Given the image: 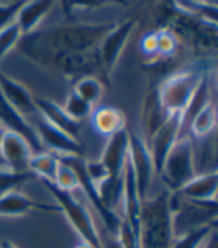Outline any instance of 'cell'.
I'll use <instances>...</instances> for the list:
<instances>
[{
  "mask_svg": "<svg viewBox=\"0 0 218 248\" xmlns=\"http://www.w3.org/2000/svg\"><path fill=\"white\" fill-rule=\"evenodd\" d=\"M23 38V33L18 27L15 21L8 24L0 30V63L8 56V52H11L18 44H20Z\"/></svg>",
  "mask_w": 218,
  "mask_h": 248,
  "instance_id": "83f0119b",
  "label": "cell"
},
{
  "mask_svg": "<svg viewBox=\"0 0 218 248\" xmlns=\"http://www.w3.org/2000/svg\"><path fill=\"white\" fill-rule=\"evenodd\" d=\"M215 126H217V109H215V103H211L203 111H201L196 115V118L188 126L187 132L193 138H202L215 132Z\"/></svg>",
  "mask_w": 218,
  "mask_h": 248,
  "instance_id": "d4e9b609",
  "label": "cell"
},
{
  "mask_svg": "<svg viewBox=\"0 0 218 248\" xmlns=\"http://www.w3.org/2000/svg\"><path fill=\"white\" fill-rule=\"evenodd\" d=\"M191 138L193 166L196 175L217 173V140L215 132L202 138Z\"/></svg>",
  "mask_w": 218,
  "mask_h": 248,
  "instance_id": "e0dca14e",
  "label": "cell"
},
{
  "mask_svg": "<svg viewBox=\"0 0 218 248\" xmlns=\"http://www.w3.org/2000/svg\"><path fill=\"white\" fill-rule=\"evenodd\" d=\"M33 178H36V176L31 172H29V173H14V172L8 170L6 168H0V198H2L3 194L15 190L20 184L30 181Z\"/></svg>",
  "mask_w": 218,
  "mask_h": 248,
  "instance_id": "f1b7e54d",
  "label": "cell"
},
{
  "mask_svg": "<svg viewBox=\"0 0 218 248\" xmlns=\"http://www.w3.org/2000/svg\"><path fill=\"white\" fill-rule=\"evenodd\" d=\"M85 172L96 186L108 178V170L100 160H85Z\"/></svg>",
  "mask_w": 218,
  "mask_h": 248,
  "instance_id": "d6a6232c",
  "label": "cell"
},
{
  "mask_svg": "<svg viewBox=\"0 0 218 248\" xmlns=\"http://www.w3.org/2000/svg\"><path fill=\"white\" fill-rule=\"evenodd\" d=\"M75 248H94V247H92V245H88V244H85V242H82V241H81Z\"/></svg>",
  "mask_w": 218,
  "mask_h": 248,
  "instance_id": "d590c367",
  "label": "cell"
},
{
  "mask_svg": "<svg viewBox=\"0 0 218 248\" xmlns=\"http://www.w3.org/2000/svg\"><path fill=\"white\" fill-rule=\"evenodd\" d=\"M218 191V172L196 175L178 193L183 198L193 202H211L217 201Z\"/></svg>",
  "mask_w": 218,
  "mask_h": 248,
  "instance_id": "d6986e66",
  "label": "cell"
},
{
  "mask_svg": "<svg viewBox=\"0 0 218 248\" xmlns=\"http://www.w3.org/2000/svg\"><path fill=\"white\" fill-rule=\"evenodd\" d=\"M115 24L117 23H74L36 30L23 36L16 46L29 59L42 64L45 60L56 56L85 54L96 51L105 34Z\"/></svg>",
  "mask_w": 218,
  "mask_h": 248,
  "instance_id": "6da1fadb",
  "label": "cell"
},
{
  "mask_svg": "<svg viewBox=\"0 0 218 248\" xmlns=\"http://www.w3.org/2000/svg\"><path fill=\"white\" fill-rule=\"evenodd\" d=\"M160 178L166 186V190L173 193L179 191L191 178H194L193 166V145L190 135H183L169 151L163 163Z\"/></svg>",
  "mask_w": 218,
  "mask_h": 248,
  "instance_id": "277c9868",
  "label": "cell"
},
{
  "mask_svg": "<svg viewBox=\"0 0 218 248\" xmlns=\"http://www.w3.org/2000/svg\"><path fill=\"white\" fill-rule=\"evenodd\" d=\"M0 126H2L6 132L21 136L29 144V147L31 148L33 154L45 153L41 140H39V136L33 129V126L27 121L26 117H23L16 109L12 108V106L5 100L2 93H0Z\"/></svg>",
  "mask_w": 218,
  "mask_h": 248,
  "instance_id": "30bf717a",
  "label": "cell"
},
{
  "mask_svg": "<svg viewBox=\"0 0 218 248\" xmlns=\"http://www.w3.org/2000/svg\"><path fill=\"white\" fill-rule=\"evenodd\" d=\"M0 168H5V163H3V160H2V157H0Z\"/></svg>",
  "mask_w": 218,
  "mask_h": 248,
  "instance_id": "74e56055",
  "label": "cell"
},
{
  "mask_svg": "<svg viewBox=\"0 0 218 248\" xmlns=\"http://www.w3.org/2000/svg\"><path fill=\"white\" fill-rule=\"evenodd\" d=\"M184 135L183 132V114L181 112H172L166 123L151 136V139L147 142L156 175H160L163 163L172 147L176 144V140Z\"/></svg>",
  "mask_w": 218,
  "mask_h": 248,
  "instance_id": "ba28073f",
  "label": "cell"
},
{
  "mask_svg": "<svg viewBox=\"0 0 218 248\" xmlns=\"http://www.w3.org/2000/svg\"><path fill=\"white\" fill-rule=\"evenodd\" d=\"M90 123H92L93 130L103 138H109L125 129L124 112L114 106H100L97 109H93L90 115Z\"/></svg>",
  "mask_w": 218,
  "mask_h": 248,
  "instance_id": "ffe728a7",
  "label": "cell"
},
{
  "mask_svg": "<svg viewBox=\"0 0 218 248\" xmlns=\"http://www.w3.org/2000/svg\"><path fill=\"white\" fill-rule=\"evenodd\" d=\"M0 248H20V247H16L11 241H2V242H0Z\"/></svg>",
  "mask_w": 218,
  "mask_h": 248,
  "instance_id": "e575fe53",
  "label": "cell"
},
{
  "mask_svg": "<svg viewBox=\"0 0 218 248\" xmlns=\"http://www.w3.org/2000/svg\"><path fill=\"white\" fill-rule=\"evenodd\" d=\"M127 157H129V132L123 129L115 135L106 138L99 160L106 168L108 176H111V178L121 176Z\"/></svg>",
  "mask_w": 218,
  "mask_h": 248,
  "instance_id": "4fadbf2b",
  "label": "cell"
},
{
  "mask_svg": "<svg viewBox=\"0 0 218 248\" xmlns=\"http://www.w3.org/2000/svg\"><path fill=\"white\" fill-rule=\"evenodd\" d=\"M59 166L60 162L57 155H54L48 151L41 154H33L29 160V170L34 176H38L39 180H47L51 183L56 181Z\"/></svg>",
  "mask_w": 218,
  "mask_h": 248,
  "instance_id": "603a6c76",
  "label": "cell"
},
{
  "mask_svg": "<svg viewBox=\"0 0 218 248\" xmlns=\"http://www.w3.org/2000/svg\"><path fill=\"white\" fill-rule=\"evenodd\" d=\"M62 108L72 120H75L78 123H84V120L90 118V115L93 112V105H90L88 102L81 99L74 90L67 94Z\"/></svg>",
  "mask_w": 218,
  "mask_h": 248,
  "instance_id": "4316f807",
  "label": "cell"
},
{
  "mask_svg": "<svg viewBox=\"0 0 218 248\" xmlns=\"http://www.w3.org/2000/svg\"><path fill=\"white\" fill-rule=\"evenodd\" d=\"M96 187L103 206L121 217L120 211H123V190H124L123 175L118 176V178L108 176L106 180L99 183Z\"/></svg>",
  "mask_w": 218,
  "mask_h": 248,
  "instance_id": "7402d4cb",
  "label": "cell"
},
{
  "mask_svg": "<svg viewBox=\"0 0 218 248\" xmlns=\"http://www.w3.org/2000/svg\"><path fill=\"white\" fill-rule=\"evenodd\" d=\"M0 93L14 109L27 118V121L39 114L34 97L29 88L3 72H0Z\"/></svg>",
  "mask_w": 218,
  "mask_h": 248,
  "instance_id": "5bb4252c",
  "label": "cell"
},
{
  "mask_svg": "<svg viewBox=\"0 0 218 248\" xmlns=\"http://www.w3.org/2000/svg\"><path fill=\"white\" fill-rule=\"evenodd\" d=\"M24 2H0V30L15 21L16 12Z\"/></svg>",
  "mask_w": 218,
  "mask_h": 248,
  "instance_id": "1f68e13d",
  "label": "cell"
},
{
  "mask_svg": "<svg viewBox=\"0 0 218 248\" xmlns=\"http://www.w3.org/2000/svg\"><path fill=\"white\" fill-rule=\"evenodd\" d=\"M29 123L33 126L39 136V140L45 151L54 154V155H79L84 157L85 150L81 144H78L75 139H72L66 133H63L60 129L45 120L41 112L29 120Z\"/></svg>",
  "mask_w": 218,
  "mask_h": 248,
  "instance_id": "52a82bcc",
  "label": "cell"
},
{
  "mask_svg": "<svg viewBox=\"0 0 218 248\" xmlns=\"http://www.w3.org/2000/svg\"><path fill=\"white\" fill-rule=\"evenodd\" d=\"M215 236V224L194 229L181 236H176L171 248H208L211 239Z\"/></svg>",
  "mask_w": 218,
  "mask_h": 248,
  "instance_id": "cb8c5ba5",
  "label": "cell"
},
{
  "mask_svg": "<svg viewBox=\"0 0 218 248\" xmlns=\"http://www.w3.org/2000/svg\"><path fill=\"white\" fill-rule=\"evenodd\" d=\"M33 155L26 140L15 133L6 132L0 142V157L5 168L14 173H29V160Z\"/></svg>",
  "mask_w": 218,
  "mask_h": 248,
  "instance_id": "7c38bea8",
  "label": "cell"
},
{
  "mask_svg": "<svg viewBox=\"0 0 218 248\" xmlns=\"http://www.w3.org/2000/svg\"><path fill=\"white\" fill-rule=\"evenodd\" d=\"M169 115L171 114L163 108V105L160 102L157 88L145 96V100L142 105V115H140V124L143 129L142 139L145 142H148L151 136L166 123Z\"/></svg>",
  "mask_w": 218,
  "mask_h": 248,
  "instance_id": "2e32d148",
  "label": "cell"
},
{
  "mask_svg": "<svg viewBox=\"0 0 218 248\" xmlns=\"http://www.w3.org/2000/svg\"><path fill=\"white\" fill-rule=\"evenodd\" d=\"M129 160L135 173L139 198L143 202L150 198L156 170L147 142L136 133H129Z\"/></svg>",
  "mask_w": 218,
  "mask_h": 248,
  "instance_id": "8992f818",
  "label": "cell"
},
{
  "mask_svg": "<svg viewBox=\"0 0 218 248\" xmlns=\"http://www.w3.org/2000/svg\"><path fill=\"white\" fill-rule=\"evenodd\" d=\"M52 6L54 3L49 0H33V2L23 3L15 16V23L20 27L23 36H27V34L38 30L39 24L52 11Z\"/></svg>",
  "mask_w": 218,
  "mask_h": 248,
  "instance_id": "ac0fdd59",
  "label": "cell"
},
{
  "mask_svg": "<svg viewBox=\"0 0 218 248\" xmlns=\"http://www.w3.org/2000/svg\"><path fill=\"white\" fill-rule=\"evenodd\" d=\"M34 102H36V106H38L41 115L45 120H48L52 126H56L63 133H66L72 139H75L78 144H81L84 147V124L82 123L72 120L64 112L62 105H59L57 102H54L51 99L34 97Z\"/></svg>",
  "mask_w": 218,
  "mask_h": 248,
  "instance_id": "8fae6325",
  "label": "cell"
},
{
  "mask_svg": "<svg viewBox=\"0 0 218 248\" xmlns=\"http://www.w3.org/2000/svg\"><path fill=\"white\" fill-rule=\"evenodd\" d=\"M5 133H6V130L0 126V142H2V139H3V136H5Z\"/></svg>",
  "mask_w": 218,
  "mask_h": 248,
  "instance_id": "8d00e7d4",
  "label": "cell"
},
{
  "mask_svg": "<svg viewBox=\"0 0 218 248\" xmlns=\"http://www.w3.org/2000/svg\"><path fill=\"white\" fill-rule=\"evenodd\" d=\"M212 93H214V88H212V84H211V78H209L208 74H205L201 84L197 85L193 97L190 99L188 105L186 106V109L181 112V114H183V132L188 129L191 121L196 118V115L199 112L203 111L208 105L214 103Z\"/></svg>",
  "mask_w": 218,
  "mask_h": 248,
  "instance_id": "44dd1931",
  "label": "cell"
},
{
  "mask_svg": "<svg viewBox=\"0 0 218 248\" xmlns=\"http://www.w3.org/2000/svg\"><path fill=\"white\" fill-rule=\"evenodd\" d=\"M54 184H56L60 190H64V191H69V193L79 188V181H78L77 173L74 172V169L69 168L64 163H60Z\"/></svg>",
  "mask_w": 218,
  "mask_h": 248,
  "instance_id": "4dcf8cb0",
  "label": "cell"
},
{
  "mask_svg": "<svg viewBox=\"0 0 218 248\" xmlns=\"http://www.w3.org/2000/svg\"><path fill=\"white\" fill-rule=\"evenodd\" d=\"M175 239L169 191L163 190L154 198L142 202L139 241L140 248H171Z\"/></svg>",
  "mask_w": 218,
  "mask_h": 248,
  "instance_id": "7a4b0ae2",
  "label": "cell"
},
{
  "mask_svg": "<svg viewBox=\"0 0 218 248\" xmlns=\"http://www.w3.org/2000/svg\"><path fill=\"white\" fill-rule=\"evenodd\" d=\"M140 49L145 56H157V34H156V31L145 34L142 38Z\"/></svg>",
  "mask_w": 218,
  "mask_h": 248,
  "instance_id": "836d02e7",
  "label": "cell"
},
{
  "mask_svg": "<svg viewBox=\"0 0 218 248\" xmlns=\"http://www.w3.org/2000/svg\"><path fill=\"white\" fill-rule=\"evenodd\" d=\"M31 211H57L62 212L59 205H48L34 202L31 198L26 196V194L12 190L0 198V216L3 217H18L27 214Z\"/></svg>",
  "mask_w": 218,
  "mask_h": 248,
  "instance_id": "9a60e30c",
  "label": "cell"
},
{
  "mask_svg": "<svg viewBox=\"0 0 218 248\" xmlns=\"http://www.w3.org/2000/svg\"><path fill=\"white\" fill-rule=\"evenodd\" d=\"M41 181L44 183V186L48 188V191L52 196L56 198L62 212L66 216L67 221L74 227L75 232L79 235L81 241L94 248H103L102 235L87 205L81 199H77L72 193L60 190L54 183L47 180H41Z\"/></svg>",
  "mask_w": 218,
  "mask_h": 248,
  "instance_id": "3957f363",
  "label": "cell"
},
{
  "mask_svg": "<svg viewBox=\"0 0 218 248\" xmlns=\"http://www.w3.org/2000/svg\"><path fill=\"white\" fill-rule=\"evenodd\" d=\"M157 34V56L172 57L178 49V38L171 30H160L156 31Z\"/></svg>",
  "mask_w": 218,
  "mask_h": 248,
  "instance_id": "f546056e",
  "label": "cell"
},
{
  "mask_svg": "<svg viewBox=\"0 0 218 248\" xmlns=\"http://www.w3.org/2000/svg\"><path fill=\"white\" fill-rule=\"evenodd\" d=\"M135 27H136L135 20H127L123 23H117L111 30L105 34V38L100 41L96 51H97L100 66L106 70L108 74H111L115 69V66L118 64L121 52L125 48L127 42H129L130 34H132Z\"/></svg>",
  "mask_w": 218,
  "mask_h": 248,
  "instance_id": "9c48e42d",
  "label": "cell"
},
{
  "mask_svg": "<svg viewBox=\"0 0 218 248\" xmlns=\"http://www.w3.org/2000/svg\"><path fill=\"white\" fill-rule=\"evenodd\" d=\"M74 92L90 105H94L103 96V85L94 75H85L78 78L74 85Z\"/></svg>",
  "mask_w": 218,
  "mask_h": 248,
  "instance_id": "484cf974",
  "label": "cell"
},
{
  "mask_svg": "<svg viewBox=\"0 0 218 248\" xmlns=\"http://www.w3.org/2000/svg\"><path fill=\"white\" fill-rule=\"evenodd\" d=\"M203 75L205 74L201 70L187 69L176 72L171 75L166 81H163L161 85L157 88L163 108L169 114L183 112L190 99L193 97L197 85L201 84Z\"/></svg>",
  "mask_w": 218,
  "mask_h": 248,
  "instance_id": "5b68a950",
  "label": "cell"
}]
</instances>
